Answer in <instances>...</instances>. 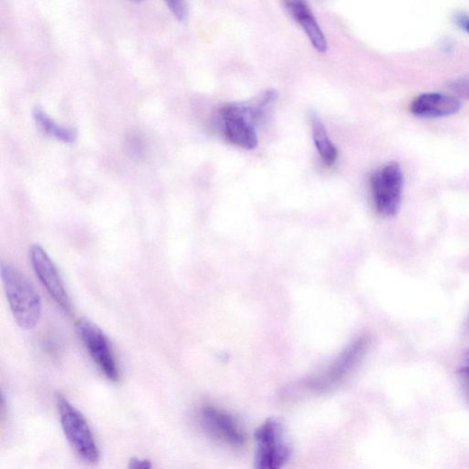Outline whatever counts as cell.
<instances>
[{"label":"cell","instance_id":"7a4b0ae2","mask_svg":"<svg viewBox=\"0 0 469 469\" xmlns=\"http://www.w3.org/2000/svg\"><path fill=\"white\" fill-rule=\"evenodd\" d=\"M2 278L14 318L25 330L32 329L41 317V302L32 284L17 268L2 264Z\"/></svg>","mask_w":469,"mask_h":469},{"label":"cell","instance_id":"9c48e42d","mask_svg":"<svg viewBox=\"0 0 469 469\" xmlns=\"http://www.w3.org/2000/svg\"><path fill=\"white\" fill-rule=\"evenodd\" d=\"M200 420L205 431L213 437L232 447L244 446L245 435L228 412L214 406H204L200 411Z\"/></svg>","mask_w":469,"mask_h":469},{"label":"cell","instance_id":"5b68a950","mask_svg":"<svg viewBox=\"0 0 469 469\" xmlns=\"http://www.w3.org/2000/svg\"><path fill=\"white\" fill-rule=\"evenodd\" d=\"M57 404L62 428L73 449L85 461L97 463L99 450L83 413L62 394L57 396Z\"/></svg>","mask_w":469,"mask_h":469},{"label":"cell","instance_id":"8fae6325","mask_svg":"<svg viewBox=\"0 0 469 469\" xmlns=\"http://www.w3.org/2000/svg\"><path fill=\"white\" fill-rule=\"evenodd\" d=\"M283 4L302 31L305 32L311 44L319 51L325 54L328 50V41L315 16L307 6L305 0H283Z\"/></svg>","mask_w":469,"mask_h":469},{"label":"cell","instance_id":"5bb4252c","mask_svg":"<svg viewBox=\"0 0 469 469\" xmlns=\"http://www.w3.org/2000/svg\"><path fill=\"white\" fill-rule=\"evenodd\" d=\"M458 375L469 403V348L464 354L462 365L458 370Z\"/></svg>","mask_w":469,"mask_h":469},{"label":"cell","instance_id":"e0dca14e","mask_svg":"<svg viewBox=\"0 0 469 469\" xmlns=\"http://www.w3.org/2000/svg\"><path fill=\"white\" fill-rule=\"evenodd\" d=\"M152 464L149 459H140L138 457H131L129 462V468L131 469H149Z\"/></svg>","mask_w":469,"mask_h":469},{"label":"cell","instance_id":"2e32d148","mask_svg":"<svg viewBox=\"0 0 469 469\" xmlns=\"http://www.w3.org/2000/svg\"><path fill=\"white\" fill-rule=\"evenodd\" d=\"M449 87L458 96L469 100V77L453 80Z\"/></svg>","mask_w":469,"mask_h":469},{"label":"cell","instance_id":"3957f363","mask_svg":"<svg viewBox=\"0 0 469 469\" xmlns=\"http://www.w3.org/2000/svg\"><path fill=\"white\" fill-rule=\"evenodd\" d=\"M257 469H280L292 455V445L284 422L273 417L260 426L255 434Z\"/></svg>","mask_w":469,"mask_h":469},{"label":"cell","instance_id":"ac0fdd59","mask_svg":"<svg viewBox=\"0 0 469 469\" xmlns=\"http://www.w3.org/2000/svg\"><path fill=\"white\" fill-rule=\"evenodd\" d=\"M455 23L464 32L469 34V16L464 13L455 15Z\"/></svg>","mask_w":469,"mask_h":469},{"label":"cell","instance_id":"9a60e30c","mask_svg":"<svg viewBox=\"0 0 469 469\" xmlns=\"http://www.w3.org/2000/svg\"><path fill=\"white\" fill-rule=\"evenodd\" d=\"M175 17L183 22L187 16V5L185 0H165Z\"/></svg>","mask_w":469,"mask_h":469},{"label":"cell","instance_id":"277c9868","mask_svg":"<svg viewBox=\"0 0 469 469\" xmlns=\"http://www.w3.org/2000/svg\"><path fill=\"white\" fill-rule=\"evenodd\" d=\"M368 347L367 337H360L354 340L323 372L307 380L305 387L315 393H325L338 387L357 366Z\"/></svg>","mask_w":469,"mask_h":469},{"label":"cell","instance_id":"4fadbf2b","mask_svg":"<svg viewBox=\"0 0 469 469\" xmlns=\"http://www.w3.org/2000/svg\"><path fill=\"white\" fill-rule=\"evenodd\" d=\"M33 119L41 130L50 137L65 143H73L77 140V132L59 125L51 119L41 108L36 107L32 113Z\"/></svg>","mask_w":469,"mask_h":469},{"label":"cell","instance_id":"30bf717a","mask_svg":"<svg viewBox=\"0 0 469 469\" xmlns=\"http://www.w3.org/2000/svg\"><path fill=\"white\" fill-rule=\"evenodd\" d=\"M461 110L460 101L443 93H425L415 97L410 106L411 114L421 119H442L455 115Z\"/></svg>","mask_w":469,"mask_h":469},{"label":"cell","instance_id":"8992f818","mask_svg":"<svg viewBox=\"0 0 469 469\" xmlns=\"http://www.w3.org/2000/svg\"><path fill=\"white\" fill-rule=\"evenodd\" d=\"M371 187L377 212L383 218L397 216L403 190V174L399 164L390 163L374 173Z\"/></svg>","mask_w":469,"mask_h":469},{"label":"cell","instance_id":"52a82bcc","mask_svg":"<svg viewBox=\"0 0 469 469\" xmlns=\"http://www.w3.org/2000/svg\"><path fill=\"white\" fill-rule=\"evenodd\" d=\"M77 334L98 368L110 381L120 380V371L113 354L112 344L103 330L86 318L76 324Z\"/></svg>","mask_w":469,"mask_h":469},{"label":"cell","instance_id":"7c38bea8","mask_svg":"<svg viewBox=\"0 0 469 469\" xmlns=\"http://www.w3.org/2000/svg\"><path fill=\"white\" fill-rule=\"evenodd\" d=\"M310 122L312 139H314L315 145L323 162L329 167L333 166L338 158V151L329 139L327 129L318 113L311 112Z\"/></svg>","mask_w":469,"mask_h":469},{"label":"cell","instance_id":"d6986e66","mask_svg":"<svg viewBox=\"0 0 469 469\" xmlns=\"http://www.w3.org/2000/svg\"><path fill=\"white\" fill-rule=\"evenodd\" d=\"M129 2H132V3H141V2H143V0H129Z\"/></svg>","mask_w":469,"mask_h":469},{"label":"cell","instance_id":"ba28073f","mask_svg":"<svg viewBox=\"0 0 469 469\" xmlns=\"http://www.w3.org/2000/svg\"><path fill=\"white\" fill-rule=\"evenodd\" d=\"M30 257L33 270L49 294L67 314H71V300L53 260L40 245L31 248Z\"/></svg>","mask_w":469,"mask_h":469},{"label":"cell","instance_id":"6da1fadb","mask_svg":"<svg viewBox=\"0 0 469 469\" xmlns=\"http://www.w3.org/2000/svg\"><path fill=\"white\" fill-rule=\"evenodd\" d=\"M273 100L266 94L248 103L229 104L221 110V118L226 138L245 149L257 146L254 124L265 118Z\"/></svg>","mask_w":469,"mask_h":469}]
</instances>
